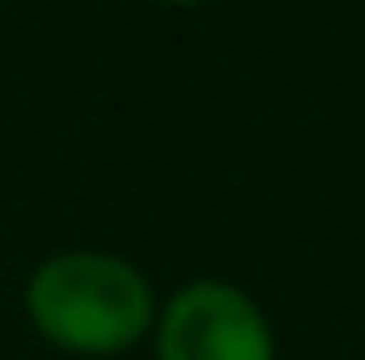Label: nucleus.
Returning a JSON list of instances; mask_svg holds the SVG:
<instances>
[{"mask_svg":"<svg viewBox=\"0 0 365 360\" xmlns=\"http://www.w3.org/2000/svg\"><path fill=\"white\" fill-rule=\"evenodd\" d=\"M158 5H173V10H197V5H207V0H158Z\"/></svg>","mask_w":365,"mask_h":360,"instance_id":"obj_3","label":"nucleus"},{"mask_svg":"<svg viewBox=\"0 0 365 360\" xmlns=\"http://www.w3.org/2000/svg\"><path fill=\"white\" fill-rule=\"evenodd\" d=\"M158 360H277L272 321L242 287L202 277L178 287L153 321Z\"/></svg>","mask_w":365,"mask_h":360,"instance_id":"obj_2","label":"nucleus"},{"mask_svg":"<svg viewBox=\"0 0 365 360\" xmlns=\"http://www.w3.org/2000/svg\"><path fill=\"white\" fill-rule=\"evenodd\" d=\"M30 326L64 356H123L153 321L158 301L148 277L114 252H55L25 282Z\"/></svg>","mask_w":365,"mask_h":360,"instance_id":"obj_1","label":"nucleus"}]
</instances>
